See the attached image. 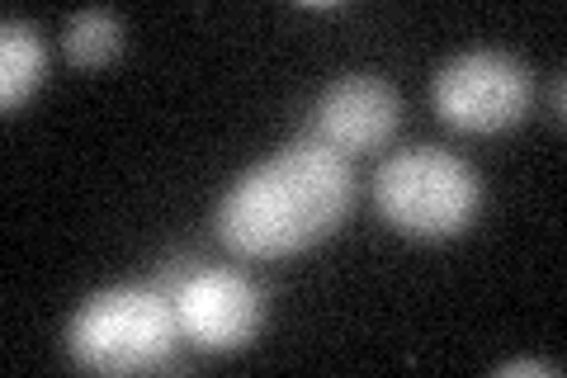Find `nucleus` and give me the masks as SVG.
I'll return each instance as SVG.
<instances>
[{"label":"nucleus","mask_w":567,"mask_h":378,"mask_svg":"<svg viewBox=\"0 0 567 378\" xmlns=\"http://www.w3.org/2000/svg\"><path fill=\"white\" fill-rule=\"evenodd\" d=\"M175 321L199 350H241L260 327V289L237 269H204L175 294Z\"/></svg>","instance_id":"6"},{"label":"nucleus","mask_w":567,"mask_h":378,"mask_svg":"<svg viewBox=\"0 0 567 378\" xmlns=\"http://www.w3.org/2000/svg\"><path fill=\"white\" fill-rule=\"evenodd\" d=\"M529 71L506 52H464L435 76V114L458 133H506L529 110Z\"/></svg>","instance_id":"4"},{"label":"nucleus","mask_w":567,"mask_h":378,"mask_svg":"<svg viewBox=\"0 0 567 378\" xmlns=\"http://www.w3.org/2000/svg\"><path fill=\"white\" fill-rule=\"evenodd\" d=\"M43 67H48V52L39 29L24 20L0 24V104H6V114H14L33 95V85L43 81Z\"/></svg>","instance_id":"7"},{"label":"nucleus","mask_w":567,"mask_h":378,"mask_svg":"<svg viewBox=\"0 0 567 378\" xmlns=\"http://www.w3.org/2000/svg\"><path fill=\"white\" fill-rule=\"evenodd\" d=\"M175 340H181V321H175L171 298L152 289H110V294H95L71 317L66 350L81 369L142 374V369L166 365Z\"/></svg>","instance_id":"3"},{"label":"nucleus","mask_w":567,"mask_h":378,"mask_svg":"<svg viewBox=\"0 0 567 378\" xmlns=\"http://www.w3.org/2000/svg\"><path fill=\"white\" fill-rule=\"evenodd\" d=\"M354 200L346 156L322 142H293L251 166L218 204V242L246 260H275L331 237Z\"/></svg>","instance_id":"1"},{"label":"nucleus","mask_w":567,"mask_h":378,"mask_svg":"<svg viewBox=\"0 0 567 378\" xmlns=\"http://www.w3.org/2000/svg\"><path fill=\"white\" fill-rule=\"evenodd\" d=\"M496 374H548V378H554V369H548V365H535V359H516V365H502Z\"/></svg>","instance_id":"9"},{"label":"nucleus","mask_w":567,"mask_h":378,"mask_svg":"<svg viewBox=\"0 0 567 378\" xmlns=\"http://www.w3.org/2000/svg\"><path fill=\"white\" fill-rule=\"evenodd\" d=\"M374 204L388 227L421 242H445L473 223L477 204H483V180L458 152L406 147L379 166Z\"/></svg>","instance_id":"2"},{"label":"nucleus","mask_w":567,"mask_h":378,"mask_svg":"<svg viewBox=\"0 0 567 378\" xmlns=\"http://www.w3.org/2000/svg\"><path fill=\"white\" fill-rule=\"evenodd\" d=\"M123 48V24L110 10H81L71 14V24L62 33V52L76 67H104Z\"/></svg>","instance_id":"8"},{"label":"nucleus","mask_w":567,"mask_h":378,"mask_svg":"<svg viewBox=\"0 0 567 378\" xmlns=\"http://www.w3.org/2000/svg\"><path fill=\"white\" fill-rule=\"evenodd\" d=\"M402 123V100L383 76H341L312 104V142L336 156H364L393 142Z\"/></svg>","instance_id":"5"}]
</instances>
